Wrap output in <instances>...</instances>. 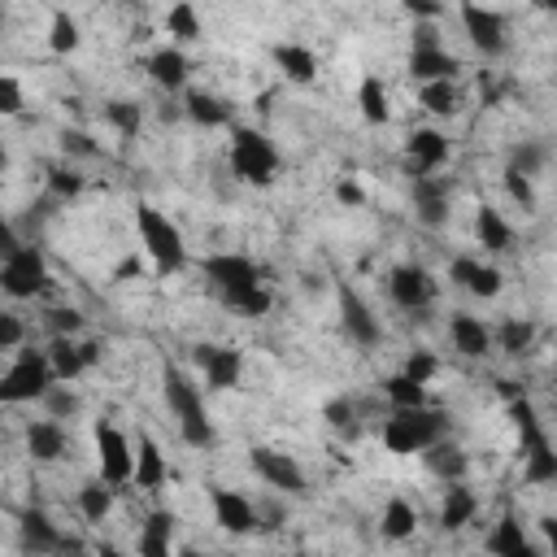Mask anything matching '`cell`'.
<instances>
[{
  "label": "cell",
  "instance_id": "cell-1",
  "mask_svg": "<svg viewBox=\"0 0 557 557\" xmlns=\"http://www.w3.org/2000/svg\"><path fill=\"white\" fill-rule=\"evenodd\" d=\"M161 396H165V409H170L174 422H178V435H183L191 448H209V444H213V422H209V413H205L200 387H196L183 370L165 366V370H161Z\"/></svg>",
  "mask_w": 557,
  "mask_h": 557
},
{
  "label": "cell",
  "instance_id": "cell-2",
  "mask_svg": "<svg viewBox=\"0 0 557 557\" xmlns=\"http://www.w3.org/2000/svg\"><path fill=\"white\" fill-rule=\"evenodd\" d=\"M440 440H448V413L440 409H392L383 422V448L396 457L426 453Z\"/></svg>",
  "mask_w": 557,
  "mask_h": 557
},
{
  "label": "cell",
  "instance_id": "cell-3",
  "mask_svg": "<svg viewBox=\"0 0 557 557\" xmlns=\"http://www.w3.org/2000/svg\"><path fill=\"white\" fill-rule=\"evenodd\" d=\"M135 231H139V244L148 248L152 265L161 278L178 274L187 265V244H183V231L152 205H135Z\"/></svg>",
  "mask_w": 557,
  "mask_h": 557
},
{
  "label": "cell",
  "instance_id": "cell-4",
  "mask_svg": "<svg viewBox=\"0 0 557 557\" xmlns=\"http://www.w3.org/2000/svg\"><path fill=\"white\" fill-rule=\"evenodd\" d=\"M278 148L257 126H235L231 135V174L248 187H270L278 178Z\"/></svg>",
  "mask_w": 557,
  "mask_h": 557
},
{
  "label": "cell",
  "instance_id": "cell-5",
  "mask_svg": "<svg viewBox=\"0 0 557 557\" xmlns=\"http://www.w3.org/2000/svg\"><path fill=\"white\" fill-rule=\"evenodd\" d=\"M57 374L48 361V348H22L13 357V366L0 379V405H26V400H44L52 392Z\"/></svg>",
  "mask_w": 557,
  "mask_h": 557
},
{
  "label": "cell",
  "instance_id": "cell-6",
  "mask_svg": "<svg viewBox=\"0 0 557 557\" xmlns=\"http://www.w3.org/2000/svg\"><path fill=\"white\" fill-rule=\"evenodd\" d=\"M205 278L213 283L222 305L239 300L252 287H265V270L252 257H244V252H213V257H205Z\"/></svg>",
  "mask_w": 557,
  "mask_h": 557
},
{
  "label": "cell",
  "instance_id": "cell-7",
  "mask_svg": "<svg viewBox=\"0 0 557 557\" xmlns=\"http://www.w3.org/2000/svg\"><path fill=\"white\" fill-rule=\"evenodd\" d=\"M91 440H96V466H100V479L109 487H122V483H135V444L109 422L100 418L91 426Z\"/></svg>",
  "mask_w": 557,
  "mask_h": 557
},
{
  "label": "cell",
  "instance_id": "cell-8",
  "mask_svg": "<svg viewBox=\"0 0 557 557\" xmlns=\"http://www.w3.org/2000/svg\"><path fill=\"white\" fill-rule=\"evenodd\" d=\"M0 287H4V296H13V300H30V296L48 292V261H44V252H39L35 244L13 248V252L4 257V265H0Z\"/></svg>",
  "mask_w": 557,
  "mask_h": 557
},
{
  "label": "cell",
  "instance_id": "cell-9",
  "mask_svg": "<svg viewBox=\"0 0 557 557\" xmlns=\"http://www.w3.org/2000/svg\"><path fill=\"white\" fill-rule=\"evenodd\" d=\"M248 461H252V470H257V479H261L265 487L287 492V496H305V492H309V487H305V470H300V461H296L292 453H278V448H270V444H257V448L248 453Z\"/></svg>",
  "mask_w": 557,
  "mask_h": 557
},
{
  "label": "cell",
  "instance_id": "cell-10",
  "mask_svg": "<svg viewBox=\"0 0 557 557\" xmlns=\"http://www.w3.org/2000/svg\"><path fill=\"white\" fill-rule=\"evenodd\" d=\"M209 505H213V522L226 531V535H248L261 527L257 518V505L235 492V487H222V483H209Z\"/></svg>",
  "mask_w": 557,
  "mask_h": 557
},
{
  "label": "cell",
  "instance_id": "cell-11",
  "mask_svg": "<svg viewBox=\"0 0 557 557\" xmlns=\"http://www.w3.org/2000/svg\"><path fill=\"white\" fill-rule=\"evenodd\" d=\"M448 152H453L448 135L435 131V126H418V131H409V139H405V165H409L413 178L435 174V170L448 161Z\"/></svg>",
  "mask_w": 557,
  "mask_h": 557
},
{
  "label": "cell",
  "instance_id": "cell-12",
  "mask_svg": "<svg viewBox=\"0 0 557 557\" xmlns=\"http://www.w3.org/2000/svg\"><path fill=\"white\" fill-rule=\"evenodd\" d=\"M387 296L400 305V309H409V313H422L431 300H435V278L422 270V265H392V274H387Z\"/></svg>",
  "mask_w": 557,
  "mask_h": 557
},
{
  "label": "cell",
  "instance_id": "cell-13",
  "mask_svg": "<svg viewBox=\"0 0 557 557\" xmlns=\"http://www.w3.org/2000/svg\"><path fill=\"white\" fill-rule=\"evenodd\" d=\"M196 366L205 370L209 392H231L244 374V352L231 344H196Z\"/></svg>",
  "mask_w": 557,
  "mask_h": 557
},
{
  "label": "cell",
  "instance_id": "cell-14",
  "mask_svg": "<svg viewBox=\"0 0 557 557\" xmlns=\"http://www.w3.org/2000/svg\"><path fill=\"white\" fill-rule=\"evenodd\" d=\"M461 26L470 35V44L483 52V57H500L509 48L505 39V17L496 9H483V4H461Z\"/></svg>",
  "mask_w": 557,
  "mask_h": 557
},
{
  "label": "cell",
  "instance_id": "cell-15",
  "mask_svg": "<svg viewBox=\"0 0 557 557\" xmlns=\"http://www.w3.org/2000/svg\"><path fill=\"white\" fill-rule=\"evenodd\" d=\"M17 540H22V548L30 553V557H57V548H61V540H65V531L44 513V509H22L17 513Z\"/></svg>",
  "mask_w": 557,
  "mask_h": 557
},
{
  "label": "cell",
  "instance_id": "cell-16",
  "mask_svg": "<svg viewBox=\"0 0 557 557\" xmlns=\"http://www.w3.org/2000/svg\"><path fill=\"white\" fill-rule=\"evenodd\" d=\"M339 322H344L348 339L361 344V348H374V344L383 339V326H379L374 309H370L352 287H339Z\"/></svg>",
  "mask_w": 557,
  "mask_h": 557
},
{
  "label": "cell",
  "instance_id": "cell-17",
  "mask_svg": "<svg viewBox=\"0 0 557 557\" xmlns=\"http://www.w3.org/2000/svg\"><path fill=\"white\" fill-rule=\"evenodd\" d=\"M448 178H440V174H422V178H413V213H418V222L422 226H444L448 222Z\"/></svg>",
  "mask_w": 557,
  "mask_h": 557
},
{
  "label": "cell",
  "instance_id": "cell-18",
  "mask_svg": "<svg viewBox=\"0 0 557 557\" xmlns=\"http://www.w3.org/2000/svg\"><path fill=\"white\" fill-rule=\"evenodd\" d=\"M448 278H453L457 287H466L470 296H479V300H492V296H500V287H505V274H500L496 265L474 261V257H453Z\"/></svg>",
  "mask_w": 557,
  "mask_h": 557
},
{
  "label": "cell",
  "instance_id": "cell-19",
  "mask_svg": "<svg viewBox=\"0 0 557 557\" xmlns=\"http://www.w3.org/2000/svg\"><path fill=\"white\" fill-rule=\"evenodd\" d=\"M144 70H148V78H152L161 91H183L187 78H191V61H187V52L174 48V44L157 48V52L144 61Z\"/></svg>",
  "mask_w": 557,
  "mask_h": 557
},
{
  "label": "cell",
  "instance_id": "cell-20",
  "mask_svg": "<svg viewBox=\"0 0 557 557\" xmlns=\"http://www.w3.org/2000/svg\"><path fill=\"white\" fill-rule=\"evenodd\" d=\"M170 544H174V513H170V509H152V513L139 522L135 553H139V557H170Z\"/></svg>",
  "mask_w": 557,
  "mask_h": 557
},
{
  "label": "cell",
  "instance_id": "cell-21",
  "mask_svg": "<svg viewBox=\"0 0 557 557\" xmlns=\"http://www.w3.org/2000/svg\"><path fill=\"white\" fill-rule=\"evenodd\" d=\"M448 339L461 357H487V348H492V331L474 313H453L448 318Z\"/></svg>",
  "mask_w": 557,
  "mask_h": 557
},
{
  "label": "cell",
  "instance_id": "cell-22",
  "mask_svg": "<svg viewBox=\"0 0 557 557\" xmlns=\"http://www.w3.org/2000/svg\"><path fill=\"white\" fill-rule=\"evenodd\" d=\"M422 466H426L435 479H444V483H466L470 457H466V448H461V444L440 440V444H431V448L422 453Z\"/></svg>",
  "mask_w": 557,
  "mask_h": 557
},
{
  "label": "cell",
  "instance_id": "cell-23",
  "mask_svg": "<svg viewBox=\"0 0 557 557\" xmlns=\"http://www.w3.org/2000/svg\"><path fill=\"white\" fill-rule=\"evenodd\" d=\"M274 65L283 70V78L287 83H296V87H309L313 78H318V57H313V48H305V44H274Z\"/></svg>",
  "mask_w": 557,
  "mask_h": 557
},
{
  "label": "cell",
  "instance_id": "cell-24",
  "mask_svg": "<svg viewBox=\"0 0 557 557\" xmlns=\"http://www.w3.org/2000/svg\"><path fill=\"white\" fill-rule=\"evenodd\" d=\"M457 70H461V61L453 52H444V48H435V52H409V78L418 87H426V83H453Z\"/></svg>",
  "mask_w": 557,
  "mask_h": 557
},
{
  "label": "cell",
  "instance_id": "cell-25",
  "mask_svg": "<svg viewBox=\"0 0 557 557\" xmlns=\"http://www.w3.org/2000/svg\"><path fill=\"white\" fill-rule=\"evenodd\" d=\"M26 453H30V461H57L65 453V426L57 418L26 422Z\"/></svg>",
  "mask_w": 557,
  "mask_h": 557
},
{
  "label": "cell",
  "instance_id": "cell-26",
  "mask_svg": "<svg viewBox=\"0 0 557 557\" xmlns=\"http://www.w3.org/2000/svg\"><path fill=\"white\" fill-rule=\"evenodd\" d=\"M474 513H479V496L466 483H448L444 500H440V527L444 531H461V527L474 522Z\"/></svg>",
  "mask_w": 557,
  "mask_h": 557
},
{
  "label": "cell",
  "instance_id": "cell-27",
  "mask_svg": "<svg viewBox=\"0 0 557 557\" xmlns=\"http://www.w3.org/2000/svg\"><path fill=\"white\" fill-rule=\"evenodd\" d=\"M509 422H513V431H518V453H527V448H535L540 440H548V431H544V422H540V413H535V405L522 396V392H509Z\"/></svg>",
  "mask_w": 557,
  "mask_h": 557
},
{
  "label": "cell",
  "instance_id": "cell-28",
  "mask_svg": "<svg viewBox=\"0 0 557 557\" xmlns=\"http://www.w3.org/2000/svg\"><path fill=\"white\" fill-rule=\"evenodd\" d=\"M183 113L196 122V126H226L231 117H235V109H231V100H222V96H213V91H187L183 96Z\"/></svg>",
  "mask_w": 557,
  "mask_h": 557
},
{
  "label": "cell",
  "instance_id": "cell-29",
  "mask_svg": "<svg viewBox=\"0 0 557 557\" xmlns=\"http://www.w3.org/2000/svg\"><path fill=\"white\" fill-rule=\"evenodd\" d=\"M165 479H170V466H165L157 440H152V435H139V444H135V483H139L144 492H157Z\"/></svg>",
  "mask_w": 557,
  "mask_h": 557
},
{
  "label": "cell",
  "instance_id": "cell-30",
  "mask_svg": "<svg viewBox=\"0 0 557 557\" xmlns=\"http://www.w3.org/2000/svg\"><path fill=\"white\" fill-rule=\"evenodd\" d=\"M474 239H479L487 252H509V248H513V231H509V222H505L492 205H479V209H474Z\"/></svg>",
  "mask_w": 557,
  "mask_h": 557
},
{
  "label": "cell",
  "instance_id": "cell-31",
  "mask_svg": "<svg viewBox=\"0 0 557 557\" xmlns=\"http://www.w3.org/2000/svg\"><path fill=\"white\" fill-rule=\"evenodd\" d=\"M413 531H418V509L405 496H392L379 513V535L383 540H409Z\"/></svg>",
  "mask_w": 557,
  "mask_h": 557
},
{
  "label": "cell",
  "instance_id": "cell-32",
  "mask_svg": "<svg viewBox=\"0 0 557 557\" xmlns=\"http://www.w3.org/2000/svg\"><path fill=\"white\" fill-rule=\"evenodd\" d=\"M522 483H531V487L557 483V448H553V440H540L535 448L522 453Z\"/></svg>",
  "mask_w": 557,
  "mask_h": 557
},
{
  "label": "cell",
  "instance_id": "cell-33",
  "mask_svg": "<svg viewBox=\"0 0 557 557\" xmlns=\"http://www.w3.org/2000/svg\"><path fill=\"white\" fill-rule=\"evenodd\" d=\"M357 104H361V117H366L370 126H383V122L392 117L387 87H383V78H379V74H366V78H361V87H357Z\"/></svg>",
  "mask_w": 557,
  "mask_h": 557
},
{
  "label": "cell",
  "instance_id": "cell-34",
  "mask_svg": "<svg viewBox=\"0 0 557 557\" xmlns=\"http://www.w3.org/2000/svg\"><path fill=\"white\" fill-rule=\"evenodd\" d=\"M418 100H422V109L435 113V117H453V113H461V104H466V96H461L457 83H426V87H418Z\"/></svg>",
  "mask_w": 557,
  "mask_h": 557
},
{
  "label": "cell",
  "instance_id": "cell-35",
  "mask_svg": "<svg viewBox=\"0 0 557 557\" xmlns=\"http://www.w3.org/2000/svg\"><path fill=\"white\" fill-rule=\"evenodd\" d=\"M492 339H496V348H500L505 357H527L531 344H535V326H531L527 318H505Z\"/></svg>",
  "mask_w": 557,
  "mask_h": 557
},
{
  "label": "cell",
  "instance_id": "cell-36",
  "mask_svg": "<svg viewBox=\"0 0 557 557\" xmlns=\"http://www.w3.org/2000/svg\"><path fill=\"white\" fill-rule=\"evenodd\" d=\"M48 361H52V374H57V383H74V379L87 370L78 339H52V344H48Z\"/></svg>",
  "mask_w": 557,
  "mask_h": 557
},
{
  "label": "cell",
  "instance_id": "cell-37",
  "mask_svg": "<svg viewBox=\"0 0 557 557\" xmlns=\"http://www.w3.org/2000/svg\"><path fill=\"white\" fill-rule=\"evenodd\" d=\"M383 396L392 400V409H426V387L413 383L409 374H387L383 379Z\"/></svg>",
  "mask_w": 557,
  "mask_h": 557
},
{
  "label": "cell",
  "instance_id": "cell-38",
  "mask_svg": "<svg viewBox=\"0 0 557 557\" xmlns=\"http://www.w3.org/2000/svg\"><path fill=\"white\" fill-rule=\"evenodd\" d=\"M104 122H109L122 139H135L139 126H144V104H139V100H109V104H104Z\"/></svg>",
  "mask_w": 557,
  "mask_h": 557
},
{
  "label": "cell",
  "instance_id": "cell-39",
  "mask_svg": "<svg viewBox=\"0 0 557 557\" xmlns=\"http://www.w3.org/2000/svg\"><path fill=\"white\" fill-rule=\"evenodd\" d=\"M322 418H326V426H331L335 435H344V440H357V435H361V418H357V405H352L348 396L326 400V405H322Z\"/></svg>",
  "mask_w": 557,
  "mask_h": 557
},
{
  "label": "cell",
  "instance_id": "cell-40",
  "mask_svg": "<svg viewBox=\"0 0 557 557\" xmlns=\"http://www.w3.org/2000/svg\"><path fill=\"white\" fill-rule=\"evenodd\" d=\"M78 509H83V518H87V522H104V518H109V509H113V487H109L104 479L83 483V487H78Z\"/></svg>",
  "mask_w": 557,
  "mask_h": 557
},
{
  "label": "cell",
  "instance_id": "cell-41",
  "mask_svg": "<svg viewBox=\"0 0 557 557\" xmlns=\"http://www.w3.org/2000/svg\"><path fill=\"white\" fill-rule=\"evenodd\" d=\"M544 161H548V144L544 139H522V144L509 148V165L505 170H518V174L535 178L544 170Z\"/></svg>",
  "mask_w": 557,
  "mask_h": 557
},
{
  "label": "cell",
  "instance_id": "cell-42",
  "mask_svg": "<svg viewBox=\"0 0 557 557\" xmlns=\"http://www.w3.org/2000/svg\"><path fill=\"white\" fill-rule=\"evenodd\" d=\"M527 535H522V522H518V513H500V522L492 527V535H487V553L492 557H505L509 548H518Z\"/></svg>",
  "mask_w": 557,
  "mask_h": 557
},
{
  "label": "cell",
  "instance_id": "cell-43",
  "mask_svg": "<svg viewBox=\"0 0 557 557\" xmlns=\"http://www.w3.org/2000/svg\"><path fill=\"white\" fill-rule=\"evenodd\" d=\"M44 183H48V196H52V200H74V196L83 191V174H78L74 165H48Z\"/></svg>",
  "mask_w": 557,
  "mask_h": 557
},
{
  "label": "cell",
  "instance_id": "cell-44",
  "mask_svg": "<svg viewBox=\"0 0 557 557\" xmlns=\"http://www.w3.org/2000/svg\"><path fill=\"white\" fill-rule=\"evenodd\" d=\"M165 30H170L178 44H191V39H200V13H196L191 4H174V9L165 13Z\"/></svg>",
  "mask_w": 557,
  "mask_h": 557
},
{
  "label": "cell",
  "instance_id": "cell-45",
  "mask_svg": "<svg viewBox=\"0 0 557 557\" xmlns=\"http://www.w3.org/2000/svg\"><path fill=\"white\" fill-rule=\"evenodd\" d=\"M78 39H83V35H78V22H74L65 9H57V13H52V26H48V48H52V52H74Z\"/></svg>",
  "mask_w": 557,
  "mask_h": 557
},
{
  "label": "cell",
  "instance_id": "cell-46",
  "mask_svg": "<svg viewBox=\"0 0 557 557\" xmlns=\"http://www.w3.org/2000/svg\"><path fill=\"white\" fill-rule=\"evenodd\" d=\"M44 326L52 331V339H74V335L83 331V313L70 309V305H52V309L44 313Z\"/></svg>",
  "mask_w": 557,
  "mask_h": 557
},
{
  "label": "cell",
  "instance_id": "cell-47",
  "mask_svg": "<svg viewBox=\"0 0 557 557\" xmlns=\"http://www.w3.org/2000/svg\"><path fill=\"white\" fill-rule=\"evenodd\" d=\"M57 139H61V152L65 157H100V144L87 131H78V126H65Z\"/></svg>",
  "mask_w": 557,
  "mask_h": 557
},
{
  "label": "cell",
  "instance_id": "cell-48",
  "mask_svg": "<svg viewBox=\"0 0 557 557\" xmlns=\"http://www.w3.org/2000/svg\"><path fill=\"white\" fill-rule=\"evenodd\" d=\"M226 309L239 313V318H265V313H270V287H252V292H244L239 300H231Z\"/></svg>",
  "mask_w": 557,
  "mask_h": 557
},
{
  "label": "cell",
  "instance_id": "cell-49",
  "mask_svg": "<svg viewBox=\"0 0 557 557\" xmlns=\"http://www.w3.org/2000/svg\"><path fill=\"white\" fill-rule=\"evenodd\" d=\"M435 370H440L435 352H426V348H413V352L405 357V370H400V374H409L413 383H422V387H426V383L435 379Z\"/></svg>",
  "mask_w": 557,
  "mask_h": 557
},
{
  "label": "cell",
  "instance_id": "cell-50",
  "mask_svg": "<svg viewBox=\"0 0 557 557\" xmlns=\"http://www.w3.org/2000/svg\"><path fill=\"white\" fill-rule=\"evenodd\" d=\"M500 183H505V191H509V200H513V205H522V209H535V183H531L527 174H518V170H505V174H500Z\"/></svg>",
  "mask_w": 557,
  "mask_h": 557
},
{
  "label": "cell",
  "instance_id": "cell-51",
  "mask_svg": "<svg viewBox=\"0 0 557 557\" xmlns=\"http://www.w3.org/2000/svg\"><path fill=\"white\" fill-rule=\"evenodd\" d=\"M44 405H48V418H70V413H78V396L70 392V383H52V392L44 396Z\"/></svg>",
  "mask_w": 557,
  "mask_h": 557
},
{
  "label": "cell",
  "instance_id": "cell-52",
  "mask_svg": "<svg viewBox=\"0 0 557 557\" xmlns=\"http://www.w3.org/2000/svg\"><path fill=\"white\" fill-rule=\"evenodd\" d=\"M0 113H4V117L22 113V83H17L13 74H0Z\"/></svg>",
  "mask_w": 557,
  "mask_h": 557
},
{
  "label": "cell",
  "instance_id": "cell-53",
  "mask_svg": "<svg viewBox=\"0 0 557 557\" xmlns=\"http://www.w3.org/2000/svg\"><path fill=\"white\" fill-rule=\"evenodd\" d=\"M22 335H26V326L17 322V313H0V348L22 352Z\"/></svg>",
  "mask_w": 557,
  "mask_h": 557
},
{
  "label": "cell",
  "instance_id": "cell-54",
  "mask_svg": "<svg viewBox=\"0 0 557 557\" xmlns=\"http://www.w3.org/2000/svg\"><path fill=\"white\" fill-rule=\"evenodd\" d=\"M435 48H444V44H440V30H435L431 22H418V26H413V52H435Z\"/></svg>",
  "mask_w": 557,
  "mask_h": 557
},
{
  "label": "cell",
  "instance_id": "cell-55",
  "mask_svg": "<svg viewBox=\"0 0 557 557\" xmlns=\"http://www.w3.org/2000/svg\"><path fill=\"white\" fill-rule=\"evenodd\" d=\"M335 200L348 205V209H357V205H366V191H361L357 178H339V183H335Z\"/></svg>",
  "mask_w": 557,
  "mask_h": 557
},
{
  "label": "cell",
  "instance_id": "cell-56",
  "mask_svg": "<svg viewBox=\"0 0 557 557\" xmlns=\"http://www.w3.org/2000/svg\"><path fill=\"white\" fill-rule=\"evenodd\" d=\"M405 13H409L413 22H435L444 9H440L435 0H409V4H405Z\"/></svg>",
  "mask_w": 557,
  "mask_h": 557
},
{
  "label": "cell",
  "instance_id": "cell-57",
  "mask_svg": "<svg viewBox=\"0 0 557 557\" xmlns=\"http://www.w3.org/2000/svg\"><path fill=\"white\" fill-rule=\"evenodd\" d=\"M540 531H544V544H548V557H557V518H553V513H544V518H540Z\"/></svg>",
  "mask_w": 557,
  "mask_h": 557
},
{
  "label": "cell",
  "instance_id": "cell-58",
  "mask_svg": "<svg viewBox=\"0 0 557 557\" xmlns=\"http://www.w3.org/2000/svg\"><path fill=\"white\" fill-rule=\"evenodd\" d=\"M78 348H83V361H87V370H91V366L104 357V344H100V339H83Z\"/></svg>",
  "mask_w": 557,
  "mask_h": 557
},
{
  "label": "cell",
  "instance_id": "cell-59",
  "mask_svg": "<svg viewBox=\"0 0 557 557\" xmlns=\"http://www.w3.org/2000/svg\"><path fill=\"white\" fill-rule=\"evenodd\" d=\"M83 553H87V544H83L78 535H65L61 548H57V557H83Z\"/></svg>",
  "mask_w": 557,
  "mask_h": 557
},
{
  "label": "cell",
  "instance_id": "cell-60",
  "mask_svg": "<svg viewBox=\"0 0 557 557\" xmlns=\"http://www.w3.org/2000/svg\"><path fill=\"white\" fill-rule=\"evenodd\" d=\"M505 557H544V553H540V548H535L531 540H522V544H518V548H509Z\"/></svg>",
  "mask_w": 557,
  "mask_h": 557
},
{
  "label": "cell",
  "instance_id": "cell-61",
  "mask_svg": "<svg viewBox=\"0 0 557 557\" xmlns=\"http://www.w3.org/2000/svg\"><path fill=\"white\" fill-rule=\"evenodd\" d=\"M96 557H126V553H122V548H113V544H100V548H96Z\"/></svg>",
  "mask_w": 557,
  "mask_h": 557
},
{
  "label": "cell",
  "instance_id": "cell-62",
  "mask_svg": "<svg viewBox=\"0 0 557 557\" xmlns=\"http://www.w3.org/2000/svg\"><path fill=\"white\" fill-rule=\"evenodd\" d=\"M178 557H205L200 548H178Z\"/></svg>",
  "mask_w": 557,
  "mask_h": 557
},
{
  "label": "cell",
  "instance_id": "cell-63",
  "mask_svg": "<svg viewBox=\"0 0 557 557\" xmlns=\"http://www.w3.org/2000/svg\"><path fill=\"white\" fill-rule=\"evenodd\" d=\"M553 379H557V357H553Z\"/></svg>",
  "mask_w": 557,
  "mask_h": 557
},
{
  "label": "cell",
  "instance_id": "cell-64",
  "mask_svg": "<svg viewBox=\"0 0 557 557\" xmlns=\"http://www.w3.org/2000/svg\"><path fill=\"white\" fill-rule=\"evenodd\" d=\"M296 557H309V553H296Z\"/></svg>",
  "mask_w": 557,
  "mask_h": 557
}]
</instances>
